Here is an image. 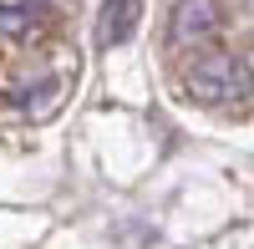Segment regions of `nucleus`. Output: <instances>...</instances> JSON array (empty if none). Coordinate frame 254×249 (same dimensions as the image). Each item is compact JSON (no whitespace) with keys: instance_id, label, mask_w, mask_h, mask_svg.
I'll return each mask as SVG.
<instances>
[{"instance_id":"39448f33","label":"nucleus","mask_w":254,"mask_h":249,"mask_svg":"<svg viewBox=\"0 0 254 249\" xmlns=\"http://www.w3.org/2000/svg\"><path fill=\"white\" fill-rule=\"evenodd\" d=\"M61 102V81H41V87H20L15 92V107L31 112V117H51Z\"/></svg>"},{"instance_id":"7ed1b4c3","label":"nucleus","mask_w":254,"mask_h":249,"mask_svg":"<svg viewBox=\"0 0 254 249\" xmlns=\"http://www.w3.org/2000/svg\"><path fill=\"white\" fill-rule=\"evenodd\" d=\"M46 26H51L46 0H5L0 5V46H31Z\"/></svg>"},{"instance_id":"f257e3e1","label":"nucleus","mask_w":254,"mask_h":249,"mask_svg":"<svg viewBox=\"0 0 254 249\" xmlns=\"http://www.w3.org/2000/svg\"><path fill=\"white\" fill-rule=\"evenodd\" d=\"M254 92V76H249V61L239 51H198L193 61L183 66V97L203 102V107H234Z\"/></svg>"},{"instance_id":"20e7f679","label":"nucleus","mask_w":254,"mask_h":249,"mask_svg":"<svg viewBox=\"0 0 254 249\" xmlns=\"http://www.w3.org/2000/svg\"><path fill=\"white\" fill-rule=\"evenodd\" d=\"M137 20H142V0H102L97 46H122V41L137 31Z\"/></svg>"},{"instance_id":"f03ea898","label":"nucleus","mask_w":254,"mask_h":249,"mask_svg":"<svg viewBox=\"0 0 254 249\" xmlns=\"http://www.w3.org/2000/svg\"><path fill=\"white\" fill-rule=\"evenodd\" d=\"M219 31H224V0H173V15H168L173 51H203Z\"/></svg>"}]
</instances>
